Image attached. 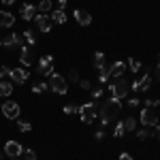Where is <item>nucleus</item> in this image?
<instances>
[{"instance_id":"2f4dec72","label":"nucleus","mask_w":160,"mask_h":160,"mask_svg":"<svg viewBox=\"0 0 160 160\" xmlns=\"http://www.w3.org/2000/svg\"><path fill=\"white\" fill-rule=\"evenodd\" d=\"M64 113H79V107H75V105H66V107H64Z\"/></svg>"},{"instance_id":"7ed1b4c3","label":"nucleus","mask_w":160,"mask_h":160,"mask_svg":"<svg viewBox=\"0 0 160 160\" xmlns=\"http://www.w3.org/2000/svg\"><path fill=\"white\" fill-rule=\"evenodd\" d=\"M79 118L83 124H92L96 118H98V107L94 102H88V105H81L79 107Z\"/></svg>"},{"instance_id":"6ab92c4d","label":"nucleus","mask_w":160,"mask_h":160,"mask_svg":"<svg viewBox=\"0 0 160 160\" xmlns=\"http://www.w3.org/2000/svg\"><path fill=\"white\" fill-rule=\"evenodd\" d=\"M19 13H22V17H24V19H32V17H34V13H37V9H34L32 4H24Z\"/></svg>"},{"instance_id":"ddd939ff","label":"nucleus","mask_w":160,"mask_h":160,"mask_svg":"<svg viewBox=\"0 0 160 160\" xmlns=\"http://www.w3.org/2000/svg\"><path fill=\"white\" fill-rule=\"evenodd\" d=\"M34 22H37V26H38V30L41 32H49L51 30V17H47V15H34Z\"/></svg>"},{"instance_id":"20e7f679","label":"nucleus","mask_w":160,"mask_h":160,"mask_svg":"<svg viewBox=\"0 0 160 160\" xmlns=\"http://www.w3.org/2000/svg\"><path fill=\"white\" fill-rule=\"evenodd\" d=\"M47 86H49L56 94H66V92H68V81H66L62 75H56V73L49 75V83H47Z\"/></svg>"},{"instance_id":"412c9836","label":"nucleus","mask_w":160,"mask_h":160,"mask_svg":"<svg viewBox=\"0 0 160 160\" xmlns=\"http://www.w3.org/2000/svg\"><path fill=\"white\" fill-rule=\"evenodd\" d=\"M37 11H41V13L51 11V0H41V2H38V7H37Z\"/></svg>"},{"instance_id":"ea45409f","label":"nucleus","mask_w":160,"mask_h":160,"mask_svg":"<svg viewBox=\"0 0 160 160\" xmlns=\"http://www.w3.org/2000/svg\"><path fill=\"white\" fill-rule=\"evenodd\" d=\"M64 7H66V0H58V9L64 11Z\"/></svg>"},{"instance_id":"f704fd0d","label":"nucleus","mask_w":160,"mask_h":160,"mask_svg":"<svg viewBox=\"0 0 160 160\" xmlns=\"http://www.w3.org/2000/svg\"><path fill=\"white\" fill-rule=\"evenodd\" d=\"M9 73H11V68H7V66H0V81H2V77H7Z\"/></svg>"},{"instance_id":"9d476101","label":"nucleus","mask_w":160,"mask_h":160,"mask_svg":"<svg viewBox=\"0 0 160 160\" xmlns=\"http://www.w3.org/2000/svg\"><path fill=\"white\" fill-rule=\"evenodd\" d=\"M9 77H11V81H17V86H22L28 81V71L26 68H11Z\"/></svg>"},{"instance_id":"1a4fd4ad","label":"nucleus","mask_w":160,"mask_h":160,"mask_svg":"<svg viewBox=\"0 0 160 160\" xmlns=\"http://www.w3.org/2000/svg\"><path fill=\"white\" fill-rule=\"evenodd\" d=\"M4 152H7V156H9V158H19V156H22V152H24V148H22L17 141H9V143L4 145Z\"/></svg>"},{"instance_id":"a18cd8bd","label":"nucleus","mask_w":160,"mask_h":160,"mask_svg":"<svg viewBox=\"0 0 160 160\" xmlns=\"http://www.w3.org/2000/svg\"><path fill=\"white\" fill-rule=\"evenodd\" d=\"M0 160H2V154H0Z\"/></svg>"},{"instance_id":"a878e982","label":"nucleus","mask_w":160,"mask_h":160,"mask_svg":"<svg viewBox=\"0 0 160 160\" xmlns=\"http://www.w3.org/2000/svg\"><path fill=\"white\" fill-rule=\"evenodd\" d=\"M22 158H24V160H37V154H34V149H26V148H24V152H22Z\"/></svg>"},{"instance_id":"4c0bfd02","label":"nucleus","mask_w":160,"mask_h":160,"mask_svg":"<svg viewBox=\"0 0 160 160\" xmlns=\"http://www.w3.org/2000/svg\"><path fill=\"white\" fill-rule=\"evenodd\" d=\"M128 105H130V107H137V105H139V98H130V100H128Z\"/></svg>"},{"instance_id":"c756f323","label":"nucleus","mask_w":160,"mask_h":160,"mask_svg":"<svg viewBox=\"0 0 160 160\" xmlns=\"http://www.w3.org/2000/svg\"><path fill=\"white\" fill-rule=\"evenodd\" d=\"M79 86H81V90H90L92 88V81L90 79H79Z\"/></svg>"},{"instance_id":"bb28decb","label":"nucleus","mask_w":160,"mask_h":160,"mask_svg":"<svg viewBox=\"0 0 160 160\" xmlns=\"http://www.w3.org/2000/svg\"><path fill=\"white\" fill-rule=\"evenodd\" d=\"M124 128H126V130H135V128H137V120H135V118L124 120Z\"/></svg>"},{"instance_id":"72a5a7b5","label":"nucleus","mask_w":160,"mask_h":160,"mask_svg":"<svg viewBox=\"0 0 160 160\" xmlns=\"http://www.w3.org/2000/svg\"><path fill=\"white\" fill-rule=\"evenodd\" d=\"M102 92H105V90H102V86H100V88H96V90H92V96H94V98H100Z\"/></svg>"},{"instance_id":"2eb2a0df","label":"nucleus","mask_w":160,"mask_h":160,"mask_svg":"<svg viewBox=\"0 0 160 160\" xmlns=\"http://www.w3.org/2000/svg\"><path fill=\"white\" fill-rule=\"evenodd\" d=\"M75 19H77L79 26H90L92 24V15L88 11H83V9H77V11H75Z\"/></svg>"},{"instance_id":"a211bd4d","label":"nucleus","mask_w":160,"mask_h":160,"mask_svg":"<svg viewBox=\"0 0 160 160\" xmlns=\"http://www.w3.org/2000/svg\"><path fill=\"white\" fill-rule=\"evenodd\" d=\"M107 64H105V53H100V51H96L94 53V68L96 71H102Z\"/></svg>"},{"instance_id":"5701e85b","label":"nucleus","mask_w":160,"mask_h":160,"mask_svg":"<svg viewBox=\"0 0 160 160\" xmlns=\"http://www.w3.org/2000/svg\"><path fill=\"white\" fill-rule=\"evenodd\" d=\"M17 128H19L22 132H30V130H32V124L24 122V120H17Z\"/></svg>"},{"instance_id":"c85d7f7f","label":"nucleus","mask_w":160,"mask_h":160,"mask_svg":"<svg viewBox=\"0 0 160 160\" xmlns=\"http://www.w3.org/2000/svg\"><path fill=\"white\" fill-rule=\"evenodd\" d=\"M148 137H152V132H149V130H145V128H141V130L137 132V139H139V141H145Z\"/></svg>"},{"instance_id":"49530a36","label":"nucleus","mask_w":160,"mask_h":160,"mask_svg":"<svg viewBox=\"0 0 160 160\" xmlns=\"http://www.w3.org/2000/svg\"><path fill=\"white\" fill-rule=\"evenodd\" d=\"M158 62H160V56H158Z\"/></svg>"},{"instance_id":"dca6fc26","label":"nucleus","mask_w":160,"mask_h":160,"mask_svg":"<svg viewBox=\"0 0 160 160\" xmlns=\"http://www.w3.org/2000/svg\"><path fill=\"white\" fill-rule=\"evenodd\" d=\"M15 24V15L9 11H0V28H11Z\"/></svg>"},{"instance_id":"f3484780","label":"nucleus","mask_w":160,"mask_h":160,"mask_svg":"<svg viewBox=\"0 0 160 160\" xmlns=\"http://www.w3.org/2000/svg\"><path fill=\"white\" fill-rule=\"evenodd\" d=\"M51 22H56V24H64L66 22V13L62 11V9H56V11H51Z\"/></svg>"},{"instance_id":"c9c22d12","label":"nucleus","mask_w":160,"mask_h":160,"mask_svg":"<svg viewBox=\"0 0 160 160\" xmlns=\"http://www.w3.org/2000/svg\"><path fill=\"white\" fill-rule=\"evenodd\" d=\"M152 137H156V139L160 141V126H158V124L154 126V130H152Z\"/></svg>"},{"instance_id":"39448f33","label":"nucleus","mask_w":160,"mask_h":160,"mask_svg":"<svg viewBox=\"0 0 160 160\" xmlns=\"http://www.w3.org/2000/svg\"><path fill=\"white\" fill-rule=\"evenodd\" d=\"M19 105L15 102V100H4V105H2V115L4 118H9V120H19Z\"/></svg>"},{"instance_id":"393cba45","label":"nucleus","mask_w":160,"mask_h":160,"mask_svg":"<svg viewBox=\"0 0 160 160\" xmlns=\"http://www.w3.org/2000/svg\"><path fill=\"white\" fill-rule=\"evenodd\" d=\"M24 38L28 41V45H37V37H34V32H32V30H26Z\"/></svg>"},{"instance_id":"c03bdc74","label":"nucleus","mask_w":160,"mask_h":160,"mask_svg":"<svg viewBox=\"0 0 160 160\" xmlns=\"http://www.w3.org/2000/svg\"><path fill=\"white\" fill-rule=\"evenodd\" d=\"M0 45H2V38H0Z\"/></svg>"},{"instance_id":"aec40b11","label":"nucleus","mask_w":160,"mask_h":160,"mask_svg":"<svg viewBox=\"0 0 160 160\" xmlns=\"http://www.w3.org/2000/svg\"><path fill=\"white\" fill-rule=\"evenodd\" d=\"M13 92V86L9 81H0V98H7V96H11Z\"/></svg>"},{"instance_id":"e433bc0d","label":"nucleus","mask_w":160,"mask_h":160,"mask_svg":"<svg viewBox=\"0 0 160 160\" xmlns=\"http://www.w3.org/2000/svg\"><path fill=\"white\" fill-rule=\"evenodd\" d=\"M120 160H132V156H130V154H126V152H124V154H120Z\"/></svg>"},{"instance_id":"cd10ccee","label":"nucleus","mask_w":160,"mask_h":160,"mask_svg":"<svg viewBox=\"0 0 160 160\" xmlns=\"http://www.w3.org/2000/svg\"><path fill=\"white\" fill-rule=\"evenodd\" d=\"M128 66H130V68L137 73V71H141V66H143V64H141L139 60H135V58H130V60H128Z\"/></svg>"},{"instance_id":"b1692460","label":"nucleus","mask_w":160,"mask_h":160,"mask_svg":"<svg viewBox=\"0 0 160 160\" xmlns=\"http://www.w3.org/2000/svg\"><path fill=\"white\" fill-rule=\"evenodd\" d=\"M124 132H126V128H124V122H118V124H115V128H113V135L120 139V137H124Z\"/></svg>"},{"instance_id":"7c9ffc66","label":"nucleus","mask_w":160,"mask_h":160,"mask_svg":"<svg viewBox=\"0 0 160 160\" xmlns=\"http://www.w3.org/2000/svg\"><path fill=\"white\" fill-rule=\"evenodd\" d=\"M73 81H79V73L77 71H71L68 73V83H73Z\"/></svg>"},{"instance_id":"58836bf2","label":"nucleus","mask_w":160,"mask_h":160,"mask_svg":"<svg viewBox=\"0 0 160 160\" xmlns=\"http://www.w3.org/2000/svg\"><path fill=\"white\" fill-rule=\"evenodd\" d=\"M154 77H156V79H158V81H160V64H158V66H156V71H154Z\"/></svg>"},{"instance_id":"4be33fe9","label":"nucleus","mask_w":160,"mask_h":160,"mask_svg":"<svg viewBox=\"0 0 160 160\" xmlns=\"http://www.w3.org/2000/svg\"><path fill=\"white\" fill-rule=\"evenodd\" d=\"M49 90V86L45 83V81H38V83H34V88H32V92H37V94H43V92H47Z\"/></svg>"},{"instance_id":"79ce46f5","label":"nucleus","mask_w":160,"mask_h":160,"mask_svg":"<svg viewBox=\"0 0 160 160\" xmlns=\"http://www.w3.org/2000/svg\"><path fill=\"white\" fill-rule=\"evenodd\" d=\"M2 2H4V4H13L15 0H2Z\"/></svg>"},{"instance_id":"a19ab883","label":"nucleus","mask_w":160,"mask_h":160,"mask_svg":"<svg viewBox=\"0 0 160 160\" xmlns=\"http://www.w3.org/2000/svg\"><path fill=\"white\" fill-rule=\"evenodd\" d=\"M94 137H96V139H102V137H105V130H98V132H96Z\"/></svg>"},{"instance_id":"f03ea898","label":"nucleus","mask_w":160,"mask_h":160,"mask_svg":"<svg viewBox=\"0 0 160 160\" xmlns=\"http://www.w3.org/2000/svg\"><path fill=\"white\" fill-rule=\"evenodd\" d=\"M128 92H130V83H128V79H124V77H120V79H115L113 81V86H111V94H113V98H126L128 96Z\"/></svg>"},{"instance_id":"423d86ee","label":"nucleus","mask_w":160,"mask_h":160,"mask_svg":"<svg viewBox=\"0 0 160 160\" xmlns=\"http://www.w3.org/2000/svg\"><path fill=\"white\" fill-rule=\"evenodd\" d=\"M51 71H53V58L51 56H43L37 64V73L38 75H51Z\"/></svg>"},{"instance_id":"f8f14e48","label":"nucleus","mask_w":160,"mask_h":160,"mask_svg":"<svg viewBox=\"0 0 160 160\" xmlns=\"http://www.w3.org/2000/svg\"><path fill=\"white\" fill-rule=\"evenodd\" d=\"M124 71H126V64H124L122 60L109 64V77H113V79H120V77L124 75Z\"/></svg>"},{"instance_id":"473e14b6","label":"nucleus","mask_w":160,"mask_h":160,"mask_svg":"<svg viewBox=\"0 0 160 160\" xmlns=\"http://www.w3.org/2000/svg\"><path fill=\"white\" fill-rule=\"evenodd\" d=\"M160 105V98H148V107L149 109H154V107H158Z\"/></svg>"},{"instance_id":"4468645a","label":"nucleus","mask_w":160,"mask_h":160,"mask_svg":"<svg viewBox=\"0 0 160 160\" xmlns=\"http://www.w3.org/2000/svg\"><path fill=\"white\" fill-rule=\"evenodd\" d=\"M24 43V38L19 37V34H15V32H9V34H4L2 38V45L4 47H15V45H22Z\"/></svg>"},{"instance_id":"0eeeda50","label":"nucleus","mask_w":160,"mask_h":160,"mask_svg":"<svg viewBox=\"0 0 160 160\" xmlns=\"http://www.w3.org/2000/svg\"><path fill=\"white\" fill-rule=\"evenodd\" d=\"M19 62H22L24 66H32V64H34V45H24V47H22Z\"/></svg>"},{"instance_id":"6e6552de","label":"nucleus","mask_w":160,"mask_h":160,"mask_svg":"<svg viewBox=\"0 0 160 160\" xmlns=\"http://www.w3.org/2000/svg\"><path fill=\"white\" fill-rule=\"evenodd\" d=\"M141 122L145 124V126H156L158 124V115L154 113V109L145 107V109L141 111Z\"/></svg>"},{"instance_id":"9b49d317","label":"nucleus","mask_w":160,"mask_h":160,"mask_svg":"<svg viewBox=\"0 0 160 160\" xmlns=\"http://www.w3.org/2000/svg\"><path fill=\"white\" fill-rule=\"evenodd\" d=\"M149 83H152V75H149V73H143V77H141L139 81H135L130 88H132L135 92H145V90L149 88Z\"/></svg>"},{"instance_id":"f257e3e1","label":"nucleus","mask_w":160,"mask_h":160,"mask_svg":"<svg viewBox=\"0 0 160 160\" xmlns=\"http://www.w3.org/2000/svg\"><path fill=\"white\" fill-rule=\"evenodd\" d=\"M120 111H122V105H120V100H118V98H107V100H105V102H102V109H100L102 128L115 122L118 115H120Z\"/></svg>"},{"instance_id":"37998d69","label":"nucleus","mask_w":160,"mask_h":160,"mask_svg":"<svg viewBox=\"0 0 160 160\" xmlns=\"http://www.w3.org/2000/svg\"><path fill=\"white\" fill-rule=\"evenodd\" d=\"M11 160H19V158H11Z\"/></svg>"}]
</instances>
